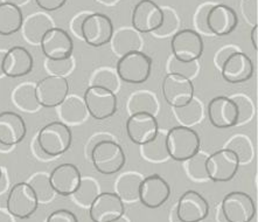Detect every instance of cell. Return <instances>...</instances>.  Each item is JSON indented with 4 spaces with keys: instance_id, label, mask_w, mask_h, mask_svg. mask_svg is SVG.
I'll return each instance as SVG.
<instances>
[{
    "instance_id": "7402d4cb",
    "label": "cell",
    "mask_w": 258,
    "mask_h": 222,
    "mask_svg": "<svg viewBox=\"0 0 258 222\" xmlns=\"http://www.w3.org/2000/svg\"><path fill=\"white\" fill-rule=\"evenodd\" d=\"M81 176L77 166L71 162H64L55 168L49 175L50 185L53 187L55 194L62 197H71L80 186Z\"/></svg>"
},
{
    "instance_id": "277c9868",
    "label": "cell",
    "mask_w": 258,
    "mask_h": 222,
    "mask_svg": "<svg viewBox=\"0 0 258 222\" xmlns=\"http://www.w3.org/2000/svg\"><path fill=\"white\" fill-rule=\"evenodd\" d=\"M152 60L141 50L130 51L120 57L117 62L116 73L125 83L141 84L150 79Z\"/></svg>"
},
{
    "instance_id": "7a4b0ae2",
    "label": "cell",
    "mask_w": 258,
    "mask_h": 222,
    "mask_svg": "<svg viewBox=\"0 0 258 222\" xmlns=\"http://www.w3.org/2000/svg\"><path fill=\"white\" fill-rule=\"evenodd\" d=\"M89 157L96 171L105 176L119 172L126 162L123 147L113 139H104L91 149Z\"/></svg>"
},
{
    "instance_id": "ac0fdd59",
    "label": "cell",
    "mask_w": 258,
    "mask_h": 222,
    "mask_svg": "<svg viewBox=\"0 0 258 222\" xmlns=\"http://www.w3.org/2000/svg\"><path fill=\"white\" fill-rule=\"evenodd\" d=\"M126 132L132 143L137 145L151 142L159 132L157 117L151 114H132L126 121Z\"/></svg>"
},
{
    "instance_id": "7bdbcfd3",
    "label": "cell",
    "mask_w": 258,
    "mask_h": 222,
    "mask_svg": "<svg viewBox=\"0 0 258 222\" xmlns=\"http://www.w3.org/2000/svg\"><path fill=\"white\" fill-rule=\"evenodd\" d=\"M212 6L213 4H205V5H202L198 10L197 14H195V26H197L199 31L205 33V34H211L207 27V14Z\"/></svg>"
},
{
    "instance_id": "94428289",
    "label": "cell",
    "mask_w": 258,
    "mask_h": 222,
    "mask_svg": "<svg viewBox=\"0 0 258 222\" xmlns=\"http://www.w3.org/2000/svg\"><path fill=\"white\" fill-rule=\"evenodd\" d=\"M2 172H3V168L0 166V177H2Z\"/></svg>"
},
{
    "instance_id": "2e32d148",
    "label": "cell",
    "mask_w": 258,
    "mask_h": 222,
    "mask_svg": "<svg viewBox=\"0 0 258 222\" xmlns=\"http://www.w3.org/2000/svg\"><path fill=\"white\" fill-rule=\"evenodd\" d=\"M171 197V186L159 175L143 178L139 187V199L150 209L159 208Z\"/></svg>"
},
{
    "instance_id": "f6af8a7d",
    "label": "cell",
    "mask_w": 258,
    "mask_h": 222,
    "mask_svg": "<svg viewBox=\"0 0 258 222\" xmlns=\"http://www.w3.org/2000/svg\"><path fill=\"white\" fill-rule=\"evenodd\" d=\"M242 11L250 24L257 25V0H243Z\"/></svg>"
},
{
    "instance_id": "e575fe53",
    "label": "cell",
    "mask_w": 258,
    "mask_h": 222,
    "mask_svg": "<svg viewBox=\"0 0 258 222\" xmlns=\"http://www.w3.org/2000/svg\"><path fill=\"white\" fill-rule=\"evenodd\" d=\"M99 192V185L97 181L90 177H86L81 179L80 186L71 195L74 201L82 207H90L94 200L97 198Z\"/></svg>"
},
{
    "instance_id": "5bb4252c",
    "label": "cell",
    "mask_w": 258,
    "mask_h": 222,
    "mask_svg": "<svg viewBox=\"0 0 258 222\" xmlns=\"http://www.w3.org/2000/svg\"><path fill=\"white\" fill-rule=\"evenodd\" d=\"M40 47L48 60H62L72 57L74 42L67 31L54 26L42 36Z\"/></svg>"
},
{
    "instance_id": "680465c9",
    "label": "cell",
    "mask_w": 258,
    "mask_h": 222,
    "mask_svg": "<svg viewBox=\"0 0 258 222\" xmlns=\"http://www.w3.org/2000/svg\"><path fill=\"white\" fill-rule=\"evenodd\" d=\"M99 2L103 4H113V3H116L117 0H99Z\"/></svg>"
},
{
    "instance_id": "7dc6e473",
    "label": "cell",
    "mask_w": 258,
    "mask_h": 222,
    "mask_svg": "<svg viewBox=\"0 0 258 222\" xmlns=\"http://www.w3.org/2000/svg\"><path fill=\"white\" fill-rule=\"evenodd\" d=\"M36 5L46 12H54L63 7L67 0H35Z\"/></svg>"
},
{
    "instance_id": "11a10c76",
    "label": "cell",
    "mask_w": 258,
    "mask_h": 222,
    "mask_svg": "<svg viewBox=\"0 0 258 222\" xmlns=\"http://www.w3.org/2000/svg\"><path fill=\"white\" fill-rule=\"evenodd\" d=\"M29 0H3V3H10V4H13V5H17V6H23L25 4H27Z\"/></svg>"
},
{
    "instance_id": "7c38bea8",
    "label": "cell",
    "mask_w": 258,
    "mask_h": 222,
    "mask_svg": "<svg viewBox=\"0 0 258 222\" xmlns=\"http://www.w3.org/2000/svg\"><path fill=\"white\" fill-rule=\"evenodd\" d=\"M161 92L168 105L179 108L186 105L194 97V86L187 77L168 73L161 83Z\"/></svg>"
},
{
    "instance_id": "8d00e7d4",
    "label": "cell",
    "mask_w": 258,
    "mask_h": 222,
    "mask_svg": "<svg viewBox=\"0 0 258 222\" xmlns=\"http://www.w3.org/2000/svg\"><path fill=\"white\" fill-rule=\"evenodd\" d=\"M90 86L101 87L116 92L119 87V77L111 68H99L91 76Z\"/></svg>"
},
{
    "instance_id": "6da1fadb",
    "label": "cell",
    "mask_w": 258,
    "mask_h": 222,
    "mask_svg": "<svg viewBox=\"0 0 258 222\" xmlns=\"http://www.w3.org/2000/svg\"><path fill=\"white\" fill-rule=\"evenodd\" d=\"M166 145L169 158L175 161H186L200 151L201 139L191 128L179 125L166 133Z\"/></svg>"
},
{
    "instance_id": "d6986e66",
    "label": "cell",
    "mask_w": 258,
    "mask_h": 222,
    "mask_svg": "<svg viewBox=\"0 0 258 222\" xmlns=\"http://www.w3.org/2000/svg\"><path fill=\"white\" fill-rule=\"evenodd\" d=\"M208 120L216 129H229L238 124V110L227 96H217L208 103Z\"/></svg>"
},
{
    "instance_id": "c3c4849f",
    "label": "cell",
    "mask_w": 258,
    "mask_h": 222,
    "mask_svg": "<svg viewBox=\"0 0 258 222\" xmlns=\"http://www.w3.org/2000/svg\"><path fill=\"white\" fill-rule=\"evenodd\" d=\"M88 14L89 13H86V12L77 14L76 17H74V19L71 22L72 32L74 33V35L77 36V38H80V39H82V24Z\"/></svg>"
},
{
    "instance_id": "4dcf8cb0",
    "label": "cell",
    "mask_w": 258,
    "mask_h": 222,
    "mask_svg": "<svg viewBox=\"0 0 258 222\" xmlns=\"http://www.w3.org/2000/svg\"><path fill=\"white\" fill-rule=\"evenodd\" d=\"M127 110L131 115L146 113L156 116L159 111V103H158L156 96L151 91H136L128 98Z\"/></svg>"
},
{
    "instance_id": "bcb514c9",
    "label": "cell",
    "mask_w": 258,
    "mask_h": 222,
    "mask_svg": "<svg viewBox=\"0 0 258 222\" xmlns=\"http://www.w3.org/2000/svg\"><path fill=\"white\" fill-rule=\"evenodd\" d=\"M237 50H239V49L236 46H234V44H227V46L221 48L220 50H217L215 54V59H214L216 67H219V68L221 69V67L223 66V64L226 62L227 59Z\"/></svg>"
},
{
    "instance_id": "f1b7e54d",
    "label": "cell",
    "mask_w": 258,
    "mask_h": 222,
    "mask_svg": "<svg viewBox=\"0 0 258 222\" xmlns=\"http://www.w3.org/2000/svg\"><path fill=\"white\" fill-rule=\"evenodd\" d=\"M35 84L33 82H24L12 91V102L24 113H38L41 108L36 99Z\"/></svg>"
},
{
    "instance_id": "f907efd6",
    "label": "cell",
    "mask_w": 258,
    "mask_h": 222,
    "mask_svg": "<svg viewBox=\"0 0 258 222\" xmlns=\"http://www.w3.org/2000/svg\"><path fill=\"white\" fill-rule=\"evenodd\" d=\"M32 152H33V154L35 155V158L38 159V160H41V161H48V160H51V157H49V155H48L47 153H45L43 152V150L41 149V147L39 146V144H38V142H36V138L34 139V142L32 143Z\"/></svg>"
},
{
    "instance_id": "d4e9b609",
    "label": "cell",
    "mask_w": 258,
    "mask_h": 222,
    "mask_svg": "<svg viewBox=\"0 0 258 222\" xmlns=\"http://www.w3.org/2000/svg\"><path fill=\"white\" fill-rule=\"evenodd\" d=\"M60 122L66 125H79L86 122L88 110L83 98L76 95H68L61 104L56 106Z\"/></svg>"
},
{
    "instance_id": "cb8c5ba5",
    "label": "cell",
    "mask_w": 258,
    "mask_h": 222,
    "mask_svg": "<svg viewBox=\"0 0 258 222\" xmlns=\"http://www.w3.org/2000/svg\"><path fill=\"white\" fill-rule=\"evenodd\" d=\"M27 133L24 118L13 111L0 113V143L13 147L23 142Z\"/></svg>"
},
{
    "instance_id": "6f0895ef",
    "label": "cell",
    "mask_w": 258,
    "mask_h": 222,
    "mask_svg": "<svg viewBox=\"0 0 258 222\" xmlns=\"http://www.w3.org/2000/svg\"><path fill=\"white\" fill-rule=\"evenodd\" d=\"M13 147H9V146H5L3 145L2 143H0V153H5V152H10L11 150H12Z\"/></svg>"
},
{
    "instance_id": "603a6c76",
    "label": "cell",
    "mask_w": 258,
    "mask_h": 222,
    "mask_svg": "<svg viewBox=\"0 0 258 222\" xmlns=\"http://www.w3.org/2000/svg\"><path fill=\"white\" fill-rule=\"evenodd\" d=\"M34 67L32 54L25 47L14 46L5 53L3 61L4 76L18 79L28 75Z\"/></svg>"
},
{
    "instance_id": "db71d44e",
    "label": "cell",
    "mask_w": 258,
    "mask_h": 222,
    "mask_svg": "<svg viewBox=\"0 0 258 222\" xmlns=\"http://www.w3.org/2000/svg\"><path fill=\"white\" fill-rule=\"evenodd\" d=\"M0 222H14L13 216L7 212L0 208Z\"/></svg>"
},
{
    "instance_id": "ba28073f",
    "label": "cell",
    "mask_w": 258,
    "mask_h": 222,
    "mask_svg": "<svg viewBox=\"0 0 258 222\" xmlns=\"http://www.w3.org/2000/svg\"><path fill=\"white\" fill-rule=\"evenodd\" d=\"M239 161L233 151L221 149L209 154L206 160L208 179L214 183H227L234 179L238 171Z\"/></svg>"
},
{
    "instance_id": "ee69618b",
    "label": "cell",
    "mask_w": 258,
    "mask_h": 222,
    "mask_svg": "<svg viewBox=\"0 0 258 222\" xmlns=\"http://www.w3.org/2000/svg\"><path fill=\"white\" fill-rule=\"evenodd\" d=\"M46 222H79L77 216L68 209H57L50 213Z\"/></svg>"
},
{
    "instance_id": "f35d334b",
    "label": "cell",
    "mask_w": 258,
    "mask_h": 222,
    "mask_svg": "<svg viewBox=\"0 0 258 222\" xmlns=\"http://www.w3.org/2000/svg\"><path fill=\"white\" fill-rule=\"evenodd\" d=\"M167 69H168V73L178 74L180 76L187 77V79L191 80L193 77L197 76L200 67H199L198 61L182 62V61L176 60L174 57H172L168 61Z\"/></svg>"
},
{
    "instance_id": "30bf717a",
    "label": "cell",
    "mask_w": 258,
    "mask_h": 222,
    "mask_svg": "<svg viewBox=\"0 0 258 222\" xmlns=\"http://www.w3.org/2000/svg\"><path fill=\"white\" fill-rule=\"evenodd\" d=\"M113 33V24L106 14L89 13L82 24V39L89 46H104L111 41Z\"/></svg>"
},
{
    "instance_id": "d6a6232c",
    "label": "cell",
    "mask_w": 258,
    "mask_h": 222,
    "mask_svg": "<svg viewBox=\"0 0 258 222\" xmlns=\"http://www.w3.org/2000/svg\"><path fill=\"white\" fill-rule=\"evenodd\" d=\"M166 133L167 132L159 130L156 138L142 145V154L146 160L160 162L167 160L169 158L167 145H166Z\"/></svg>"
},
{
    "instance_id": "1f68e13d",
    "label": "cell",
    "mask_w": 258,
    "mask_h": 222,
    "mask_svg": "<svg viewBox=\"0 0 258 222\" xmlns=\"http://www.w3.org/2000/svg\"><path fill=\"white\" fill-rule=\"evenodd\" d=\"M173 113L180 124L188 128L200 123L204 117V108H202L201 101L194 97L186 105L173 108Z\"/></svg>"
},
{
    "instance_id": "f5cc1de1",
    "label": "cell",
    "mask_w": 258,
    "mask_h": 222,
    "mask_svg": "<svg viewBox=\"0 0 258 222\" xmlns=\"http://www.w3.org/2000/svg\"><path fill=\"white\" fill-rule=\"evenodd\" d=\"M250 39H251L252 47L255 48V50L258 49V25H255L250 33Z\"/></svg>"
},
{
    "instance_id": "4316f807",
    "label": "cell",
    "mask_w": 258,
    "mask_h": 222,
    "mask_svg": "<svg viewBox=\"0 0 258 222\" xmlns=\"http://www.w3.org/2000/svg\"><path fill=\"white\" fill-rule=\"evenodd\" d=\"M24 14L19 6L0 3V35L10 36L21 29Z\"/></svg>"
},
{
    "instance_id": "484cf974",
    "label": "cell",
    "mask_w": 258,
    "mask_h": 222,
    "mask_svg": "<svg viewBox=\"0 0 258 222\" xmlns=\"http://www.w3.org/2000/svg\"><path fill=\"white\" fill-rule=\"evenodd\" d=\"M53 27L54 24L50 17H48L45 13H34L24 20L21 31H23L26 41L35 44V46H40L42 36Z\"/></svg>"
},
{
    "instance_id": "44dd1931",
    "label": "cell",
    "mask_w": 258,
    "mask_h": 222,
    "mask_svg": "<svg viewBox=\"0 0 258 222\" xmlns=\"http://www.w3.org/2000/svg\"><path fill=\"white\" fill-rule=\"evenodd\" d=\"M221 74L228 83H244L253 75V62L245 53L237 50L231 54L221 67Z\"/></svg>"
},
{
    "instance_id": "91938a15",
    "label": "cell",
    "mask_w": 258,
    "mask_h": 222,
    "mask_svg": "<svg viewBox=\"0 0 258 222\" xmlns=\"http://www.w3.org/2000/svg\"><path fill=\"white\" fill-rule=\"evenodd\" d=\"M112 222H128L126 219H125L124 216H121V217H119V219H117V220H115V221H112Z\"/></svg>"
},
{
    "instance_id": "b9f144b4",
    "label": "cell",
    "mask_w": 258,
    "mask_h": 222,
    "mask_svg": "<svg viewBox=\"0 0 258 222\" xmlns=\"http://www.w3.org/2000/svg\"><path fill=\"white\" fill-rule=\"evenodd\" d=\"M164 11V21L163 25L160 26L157 31H154L153 33L157 36H166L172 34V33H176L178 31L180 21L179 18L176 16L174 11H172L171 9H163Z\"/></svg>"
},
{
    "instance_id": "d590c367",
    "label": "cell",
    "mask_w": 258,
    "mask_h": 222,
    "mask_svg": "<svg viewBox=\"0 0 258 222\" xmlns=\"http://www.w3.org/2000/svg\"><path fill=\"white\" fill-rule=\"evenodd\" d=\"M224 149L233 151L237 155L239 164H245V162H249L252 159L253 149L251 142L246 136L236 135L227 143Z\"/></svg>"
},
{
    "instance_id": "8992f818",
    "label": "cell",
    "mask_w": 258,
    "mask_h": 222,
    "mask_svg": "<svg viewBox=\"0 0 258 222\" xmlns=\"http://www.w3.org/2000/svg\"><path fill=\"white\" fill-rule=\"evenodd\" d=\"M83 101L88 114L97 121H104L117 113L116 92L108 89L89 86L84 91Z\"/></svg>"
},
{
    "instance_id": "9f6ffc18",
    "label": "cell",
    "mask_w": 258,
    "mask_h": 222,
    "mask_svg": "<svg viewBox=\"0 0 258 222\" xmlns=\"http://www.w3.org/2000/svg\"><path fill=\"white\" fill-rule=\"evenodd\" d=\"M5 50H2L0 49V79L4 76V73H3V61H4V57H5Z\"/></svg>"
},
{
    "instance_id": "681fc988",
    "label": "cell",
    "mask_w": 258,
    "mask_h": 222,
    "mask_svg": "<svg viewBox=\"0 0 258 222\" xmlns=\"http://www.w3.org/2000/svg\"><path fill=\"white\" fill-rule=\"evenodd\" d=\"M104 139H113V137L111 135H109V133H96L94 137H91L89 139V143L87 144V154L89 155L91 149H93L96 144H98L99 142H102V140Z\"/></svg>"
},
{
    "instance_id": "f546056e",
    "label": "cell",
    "mask_w": 258,
    "mask_h": 222,
    "mask_svg": "<svg viewBox=\"0 0 258 222\" xmlns=\"http://www.w3.org/2000/svg\"><path fill=\"white\" fill-rule=\"evenodd\" d=\"M143 177L137 172H126L118 178L115 184L116 194L123 201H136L139 199V187Z\"/></svg>"
},
{
    "instance_id": "816d5d0a",
    "label": "cell",
    "mask_w": 258,
    "mask_h": 222,
    "mask_svg": "<svg viewBox=\"0 0 258 222\" xmlns=\"http://www.w3.org/2000/svg\"><path fill=\"white\" fill-rule=\"evenodd\" d=\"M10 186V179L9 176H7L6 170L3 168V172H2V177H0V194H3L7 188Z\"/></svg>"
},
{
    "instance_id": "9c48e42d",
    "label": "cell",
    "mask_w": 258,
    "mask_h": 222,
    "mask_svg": "<svg viewBox=\"0 0 258 222\" xmlns=\"http://www.w3.org/2000/svg\"><path fill=\"white\" fill-rule=\"evenodd\" d=\"M222 214L227 222H251L256 215V205L248 193L234 191L222 200Z\"/></svg>"
},
{
    "instance_id": "5b68a950",
    "label": "cell",
    "mask_w": 258,
    "mask_h": 222,
    "mask_svg": "<svg viewBox=\"0 0 258 222\" xmlns=\"http://www.w3.org/2000/svg\"><path fill=\"white\" fill-rule=\"evenodd\" d=\"M39 201L27 183H18L11 187L6 200V209L17 219L26 220L36 212Z\"/></svg>"
},
{
    "instance_id": "9a60e30c",
    "label": "cell",
    "mask_w": 258,
    "mask_h": 222,
    "mask_svg": "<svg viewBox=\"0 0 258 222\" xmlns=\"http://www.w3.org/2000/svg\"><path fill=\"white\" fill-rule=\"evenodd\" d=\"M131 21L138 33H153L163 25L164 11L153 0H141L135 6Z\"/></svg>"
},
{
    "instance_id": "60d3db41",
    "label": "cell",
    "mask_w": 258,
    "mask_h": 222,
    "mask_svg": "<svg viewBox=\"0 0 258 222\" xmlns=\"http://www.w3.org/2000/svg\"><path fill=\"white\" fill-rule=\"evenodd\" d=\"M74 60L73 58L62 59V60H46L45 68L50 75L53 76H62L69 75L74 70Z\"/></svg>"
},
{
    "instance_id": "ab89813d",
    "label": "cell",
    "mask_w": 258,
    "mask_h": 222,
    "mask_svg": "<svg viewBox=\"0 0 258 222\" xmlns=\"http://www.w3.org/2000/svg\"><path fill=\"white\" fill-rule=\"evenodd\" d=\"M230 98L233 99L236 106H237L238 124H244L250 122V120L253 117V115H255V108H253V103L251 99L243 94L234 95Z\"/></svg>"
},
{
    "instance_id": "ffe728a7",
    "label": "cell",
    "mask_w": 258,
    "mask_h": 222,
    "mask_svg": "<svg viewBox=\"0 0 258 222\" xmlns=\"http://www.w3.org/2000/svg\"><path fill=\"white\" fill-rule=\"evenodd\" d=\"M238 25V17L233 7L216 4L213 5L207 14V27L211 34L226 36L233 33Z\"/></svg>"
},
{
    "instance_id": "83f0119b",
    "label": "cell",
    "mask_w": 258,
    "mask_h": 222,
    "mask_svg": "<svg viewBox=\"0 0 258 222\" xmlns=\"http://www.w3.org/2000/svg\"><path fill=\"white\" fill-rule=\"evenodd\" d=\"M112 50L118 57L130 53V51L139 50L143 46V40L139 33L134 28H121L116 33H113L112 39Z\"/></svg>"
},
{
    "instance_id": "8fae6325",
    "label": "cell",
    "mask_w": 258,
    "mask_h": 222,
    "mask_svg": "<svg viewBox=\"0 0 258 222\" xmlns=\"http://www.w3.org/2000/svg\"><path fill=\"white\" fill-rule=\"evenodd\" d=\"M35 95L40 106L56 108L69 95V83L66 77L49 75L35 84Z\"/></svg>"
},
{
    "instance_id": "836d02e7",
    "label": "cell",
    "mask_w": 258,
    "mask_h": 222,
    "mask_svg": "<svg viewBox=\"0 0 258 222\" xmlns=\"http://www.w3.org/2000/svg\"><path fill=\"white\" fill-rule=\"evenodd\" d=\"M36 195L39 203H47L54 199L55 192L50 185L49 175L46 172L34 173L26 181Z\"/></svg>"
},
{
    "instance_id": "e0dca14e",
    "label": "cell",
    "mask_w": 258,
    "mask_h": 222,
    "mask_svg": "<svg viewBox=\"0 0 258 222\" xmlns=\"http://www.w3.org/2000/svg\"><path fill=\"white\" fill-rule=\"evenodd\" d=\"M209 215V203L204 195L189 190L180 197L176 217L180 222H201Z\"/></svg>"
},
{
    "instance_id": "3957f363",
    "label": "cell",
    "mask_w": 258,
    "mask_h": 222,
    "mask_svg": "<svg viewBox=\"0 0 258 222\" xmlns=\"http://www.w3.org/2000/svg\"><path fill=\"white\" fill-rule=\"evenodd\" d=\"M73 135L71 128L60 121L51 122L40 129L36 136L39 146L49 157L55 158L63 154L71 149Z\"/></svg>"
},
{
    "instance_id": "52a82bcc",
    "label": "cell",
    "mask_w": 258,
    "mask_h": 222,
    "mask_svg": "<svg viewBox=\"0 0 258 222\" xmlns=\"http://www.w3.org/2000/svg\"><path fill=\"white\" fill-rule=\"evenodd\" d=\"M172 57L182 62L198 61L204 53V40L194 29H180L171 40Z\"/></svg>"
},
{
    "instance_id": "4fadbf2b",
    "label": "cell",
    "mask_w": 258,
    "mask_h": 222,
    "mask_svg": "<svg viewBox=\"0 0 258 222\" xmlns=\"http://www.w3.org/2000/svg\"><path fill=\"white\" fill-rule=\"evenodd\" d=\"M124 214V201L112 192L99 193L89 207V216L93 222H112Z\"/></svg>"
},
{
    "instance_id": "74e56055",
    "label": "cell",
    "mask_w": 258,
    "mask_h": 222,
    "mask_svg": "<svg viewBox=\"0 0 258 222\" xmlns=\"http://www.w3.org/2000/svg\"><path fill=\"white\" fill-rule=\"evenodd\" d=\"M208 154L199 151L193 157L187 159L185 161V169L187 175L193 180L204 181L207 180V171H206V160H207Z\"/></svg>"
}]
</instances>
